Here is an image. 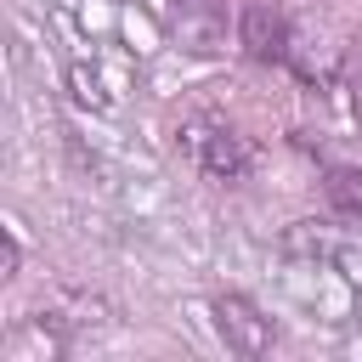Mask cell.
Instances as JSON below:
<instances>
[{"label": "cell", "instance_id": "cell-1", "mask_svg": "<svg viewBox=\"0 0 362 362\" xmlns=\"http://www.w3.org/2000/svg\"><path fill=\"white\" fill-rule=\"evenodd\" d=\"M175 147H181L187 164H192L198 175H209V181L238 187V181L255 175V147H249V136H238L226 119H209V113L187 119V124L175 130Z\"/></svg>", "mask_w": 362, "mask_h": 362}, {"label": "cell", "instance_id": "cell-2", "mask_svg": "<svg viewBox=\"0 0 362 362\" xmlns=\"http://www.w3.org/2000/svg\"><path fill=\"white\" fill-rule=\"evenodd\" d=\"M215 328H221L226 351H238V356H266L277 345V322L249 294H215Z\"/></svg>", "mask_w": 362, "mask_h": 362}, {"label": "cell", "instance_id": "cell-3", "mask_svg": "<svg viewBox=\"0 0 362 362\" xmlns=\"http://www.w3.org/2000/svg\"><path fill=\"white\" fill-rule=\"evenodd\" d=\"M238 45H243L255 62H288L294 28H288V17H283L272 0H249L243 17H238Z\"/></svg>", "mask_w": 362, "mask_h": 362}, {"label": "cell", "instance_id": "cell-4", "mask_svg": "<svg viewBox=\"0 0 362 362\" xmlns=\"http://www.w3.org/2000/svg\"><path fill=\"white\" fill-rule=\"evenodd\" d=\"M68 339L45 322V317H28L11 339H6V362H62Z\"/></svg>", "mask_w": 362, "mask_h": 362}, {"label": "cell", "instance_id": "cell-5", "mask_svg": "<svg viewBox=\"0 0 362 362\" xmlns=\"http://www.w3.org/2000/svg\"><path fill=\"white\" fill-rule=\"evenodd\" d=\"M175 28L187 51H215L221 45V6L215 0H175Z\"/></svg>", "mask_w": 362, "mask_h": 362}, {"label": "cell", "instance_id": "cell-6", "mask_svg": "<svg viewBox=\"0 0 362 362\" xmlns=\"http://www.w3.org/2000/svg\"><path fill=\"white\" fill-rule=\"evenodd\" d=\"M322 192H328V209H334L339 221L362 226V170H351V164H328Z\"/></svg>", "mask_w": 362, "mask_h": 362}, {"label": "cell", "instance_id": "cell-7", "mask_svg": "<svg viewBox=\"0 0 362 362\" xmlns=\"http://www.w3.org/2000/svg\"><path fill=\"white\" fill-rule=\"evenodd\" d=\"M68 85H74V102H79V107H107V90H102V79H96V74H85L79 62L68 68Z\"/></svg>", "mask_w": 362, "mask_h": 362}, {"label": "cell", "instance_id": "cell-8", "mask_svg": "<svg viewBox=\"0 0 362 362\" xmlns=\"http://www.w3.org/2000/svg\"><path fill=\"white\" fill-rule=\"evenodd\" d=\"M23 266V238H17V221H6V243H0V277H17Z\"/></svg>", "mask_w": 362, "mask_h": 362}]
</instances>
